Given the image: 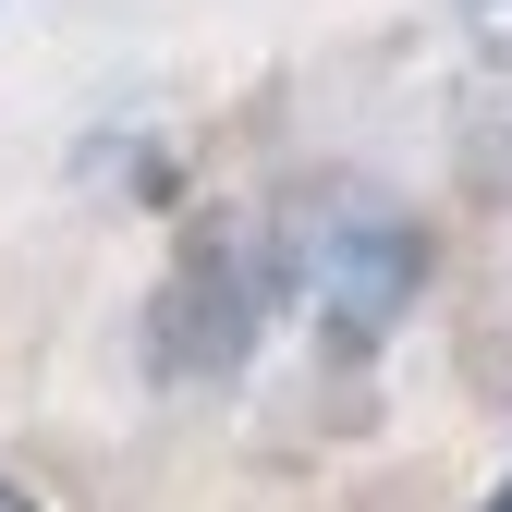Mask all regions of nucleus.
I'll list each match as a JSON object with an SVG mask.
<instances>
[{"label":"nucleus","instance_id":"obj_1","mask_svg":"<svg viewBox=\"0 0 512 512\" xmlns=\"http://www.w3.org/2000/svg\"><path fill=\"white\" fill-rule=\"evenodd\" d=\"M281 293L305 305V330L342 366H366L378 342H403V317L427 305V220L366 196V183H317L281 220Z\"/></svg>","mask_w":512,"mask_h":512},{"label":"nucleus","instance_id":"obj_2","mask_svg":"<svg viewBox=\"0 0 512 512\" xmlns=\"http://www.w3.org/2000/svg\"><path fill=\"white\" fill-rule=\"evenodd\" d=\"M269 305H281V256L256 232H183L171 281L147 293V366L171 391H220V378H244Z\"/></svg>","mask_w":512,"mask_h":512},{"label":"nucleus","instance_id":"obj_3","mask_svg":"<svg viewBox=\"0 0 512 512\" xmlns=\"http://www.w3.org/2000/svg\"><path fill=\"white\" fill-rule=\"evenodd\" d=\"M0 512H37V488H13V476H0Z\"/></svg>","mask_w":512,"mask_h":512},{"label":"nucleus","instance_id":"obj_4","mask_svg":"<svg viewBox=\"0 0 512 512\" xmlns=\"http://www.w3.org/2000/svg\"><path fill=\"white\" fill-rule=\"evenodd\" d=\"M488 512H512V476H500V488H488Z\"/></svg>","mask_w":512,"mask_h":512},{"label":"nucleus","instance_id":"obj_5","mask_svg":"<svg viewBox=\"0 0 512 512\" xmlns=\"http://www.w3.org/2000/svg\"><path fill=\"white\" fill-rule=\"evenodd\" d=\"M464 13H512V0H464Z\"/></svg>","mask_w":512,"mask_h":512}]
</instances>
